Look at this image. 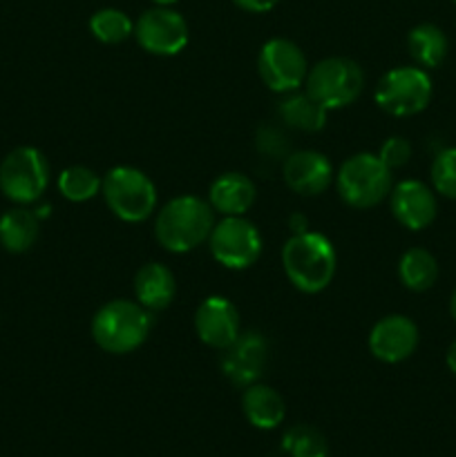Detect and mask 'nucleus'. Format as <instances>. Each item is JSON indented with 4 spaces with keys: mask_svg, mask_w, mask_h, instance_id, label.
Here are the masks:
<instances>
[{
    "mask_svg": "<svg viewBox=\"0 0 456 457\" xmlns=\"http://www.w3.org/2000/svg\"><path fill=\"white\" fill-rule=\"evenodd\" d=\"M215 210L208 201L192 195L170 199L156 212L155 237L168 253L183 254L208 241L215 228Z\"/></svg>",
    "mask_w": 456,
    "mask_h": 457,
    "instance_id": "nucleus-1",
    "label": "nucleus"
},
{
    "mask_svg": "<svg viewBox=\"0 0 456 457\" xmlns=\"http://www.w3.org/2000/svg\"><path fill=\"white\" fill-rule=\"evenodd\" d=\"M282 268L300 293H322L334 281L338 257L335 248L320 232L293 235L282 248Z\"/></svg>",
    "mask_w": 456,
    "mask_h": 457,
    "instance_id": "nucleus-2",
    "label": "nucleus"
},
{
    "mask_svg": "<svg viewBox=\"0 0 456 457\" xmlns=\"http://www.w3.org/2000/svg\"><path fill=\"white\" fill-rule=\"evenodd\" d=\"M152 330V312L139 302L112 299L92 317V339L110 355L137 351Z\"/></svg>",
    "mask_w": 456,
    "mask_h": 457,
    "instance_id": "nucleus-3",
    "label": "nucleus"
},
{
    "mask_svg": "<svg viewBox=\"0 0 456 457\" xmlns=\"http://www.w3.org/2000/svg\"><path fill=\"white\" fill-rule=\"evenodd\" d=\"M338 195L349 208L367 210L383 204L392 192V170L378 159V154L360 152L340 165L335 174Z\"/></svg>",
    "mask_w": 456,
    "mask_h": 457,
    "instance_id": "nucleus-4",
    "label": "nucleus"
},
{
    "mask_svg": "<svg viewBox=\"0 0 456 457\" xmlns=\"http://www.w3.org/2000/svg\"><path fill=\"white\" fill-rule=\"evenodd\" d=\"M103 199L116 219L141 223L156 208V187L152 179L132 165H116L103 177Z\"/></svg>",
    "mask_w": 456,
    "mask_h": 457,
    "instance_id": "nucleus-5",
    "label": "nucleus"
},
{
    "mask_svg": "<svg viewBox=\"0 0 456 457\" xmlns=\"http://www.w3.org/2000/svg\"><path fill=\"white\" fill-rule=\"evenodd\" d=\"M307 92L326 110H340L356 101L365 87V74L351 58L331 56L313 65L307 74Z\"/></svg>",
    "mask_w": 456,
    "mask_h": 457,
    "instance_id": "nucleus-6",
    "label": "nucleus"
},
{
    "mask_svg": "<svg viewBox=\"0 0 456 457\" xmlns=\"http://www.w3.org/2000/svg\"><path fill=\"white\" fill-rule=\"evenodd\" d=\"M49 183V163L36 147L22 145L9 152L0 163V192L18 205L34 204Z\"/></svg>",
    "mask_w": 456,
    "mask_h": 457,
    "instance_id": "nucleus-7",
    "label": "nucleus"
},
{
    "mask_svg": "<svg viewBox=\"0 0 456 457\" xmlns=\"http://www.w3.org/2000/svg\"><path fill=\"white\" fill-rule=\"evenodd\" d=\"M374 98L392 116L420 114L432 101V79L420 67H396L380 76Z\"/></svg>",
    "mask_w": 456,
    "mask_h": 457,
    "instance_id": "nucleus-8",
    "label": "nucleus"
},
{
    "mask_svg": "<svg viewBox=\"0 0 456 457\" xmlns=\"http://www.w3.org/2000/svg\"><path fill=\"white\" fill-rule=\"evenodd\" d=\"M210 254L228 270H246L262 254V235L244 217H224L208 237Z\"/></svg>",
    "mask_w": 456,
    "mask_h": 457,
    "instance_id": "nucleus-9",
    "label": "nucleus"
},
{
    "mask_svg": "<svg viewBox=\"0 0 456 457\" xmlns=\"http://www.w3.org/2000/svg\"><path fill=\"white\" fill-rule=\"evenodd\" d=\"M259 79L277 94H291L307 80L308 62L302 49L289 38H271L258 56Z\"/></svg>",
    "mask_w": 456,
    "mask_h": 457,
    "instance_id": "nucleus-10",
    "label": "nucleus"
},
{
    "mask_svg": "<svg viewBox=\"0 0 456 457\" xmlns=\"http://www.w3.org/2000/svg\"><path fill=\"white\" fill-rule=\"evenodd\" d=\"M134 38L139 47L152 56H177L188 45L190 31L182 13L164 4H155L134 22Z\"/></svg>",
    "mask_w": 456,
    "mask_h": 457,
    "instance_id": "nucleus-11",
    "label": "nucleus"
},
{
    "mask_svg": "<svg viewBox=\"0 0 456 457\" xmlns=\"http://www.w3.org/2000/svg\"><path fill=\"white\" fill-rule=\"evenodd\" d=\"M268 344L255 330L240 333V337L224 348L222 353V373L235 386L246 388L250 384H258L266 369Z\"/></svg>",
    "mask_w": 456,
    "mask_h": 457,
    "instance_id": "nucleus-12",
    "label": "nucleus"
},
{
    "mask_svg": "<svg viewBox=\"0 0 456 457\" xmlns=\"http://www.w3.org/2000/svg\"><path fill=\"white\" fill-rule=\"evenodd\" d=\"M195 333L206 346L224 351L240 337V311L231 299L222 297V295H210L199 303L195 312Z\"/></svg>",
    "mask_w": 456,
    "mask_h": 457,
    "instance_id": "nucleus-13",
    "label": "nucleus"
},
{
    "mask_svg": "<svg viewBox=\"0 0 456 457\" xmlns=\"http://www.w3.org/2000/svg\"><path fill=\"white\" fill-rule=\"evenodd\" d=\"M418 348V326L405 315H387L369 333V351L384 364H401Z\"/></svg>",
    "mask_w": 456,
    "mask_h": 457,
    "instance_id": "nucleus-14",
    "label": "nucleus"
},
{
    "mask_svg": "<svg viewBox=\"0 0 456 457\" xmlns=\"http://www.w3.org/2000/svg\"><path fill=\"white\" fill-rule=\"evenodd\" d=\"M389 208L393 219L407 230H425L436 219V196L429 186L416 179L401 181L389 192Z\"/></svg>",
    "mask_w": 456,
    "mask_h": 457,
    "instance_id": "nucleus-15",
    "label": "nucleus"
},
{
    "mask_svg": "<svg viewBox=\"0 0 456 457\" xmlns=\"http://www.w3.org/2000/svg\"><path fill=\"white\" fill-rule=\"evenodd\" d=\"M284 183L300 196H317L334 183V165L322 152L300 150L284 159L282 165Z\"/></svg>",
    "mask_w": 456,
    "mask_h": 457,
    "instance_id": "nucleus-16",
    "label": "nucleus"
},
{
    "mask_svg": "<svg viewBox=\"0 0 456 457\" xmlns=\"http://www.w3.org/2000/svg\"><path fill=\"white\" fill-rule=\"evenodd\" d=\"M255 186L246 174L224 172L210 183L208 204L224 217H244L255 204Z\"/></svg>",
    "mask_w": 456,
    "mask_h": 457,
    "instance_id": "nucleus-17",
    "label": "nucleus"
},
{
    "mask_svg": "<svg viewBox=\"0 0 456 457\" xmlns=\"http://www.w3.org/2000/svg\"><path fill=\"white\" fill-rule=\"evenodd\" d=\"M177 295V281L173 270L164 263L150 262L134 275V297L150 312L165 311Z\"/></svg>",
    "mask_w": 456,
    "mask_h": 457,
    "instance_id": "nucleus-18",
    "label": "nucleus"
},
{
    "mask_svg": "<svg viewBox=\"0 0 456 457\" xmlns=\"http://www.w3.org/2000/svg\"><path fill=\"white\" fill-rule=\"evenodd\" d=\"M241 411L255 428L271 431L284 422L286 404L275 388L266 384H250L241 395Z\"/></svg>",
    "mask_w": 456,
    "mask_h": 457,
    "instance_id": "nucleus-19",
    "label": "nucleus"
},
{
    "mask_svg": "<svg viewBox=\"0 0 456 457\" xmlns=\"http://www.w3.org/2000/svg\"><path fill=\"white\" fill-rule=\"evenodd\" d=\"M40 232V219L34 210H27L25 205L7 210L0 217V245L7 253L21 254L27 253L36 244Z\"/></svg>",
    "mask_w": 456,
    "mask_h": 457,
    "instance_id": "nucleus-20",
    "label": "nucleus"
},
{
    "mask_svg": "<svg viewBox=\"0 0 456 457\" xmlns=\"http://www.w3.org/2000/svg\"><path fill=\"white\" fill-rule=\"evenodd\" d=\"M277 114H280L282 123L289 128L300 129V132H320L326 125L329 110L308 92L295 89V92L286 94V98L277 107Z\"/></svg>",
    "mask_w": 456,
    "mask_h": 457,
    "instance_id": "nucleus-21",
    "label": "nucleus"
},
{
    "mask_svg": "<svg viewBox=\"0 0 456 457\" xmlns=\"http://www.w3.org/2000/svg\"><path fill=\"white\" fill-rule=\"evenodd\" d=\"M398 279L411 293H425L438 279V263L429 250L411 248L398 262Z\"/></svg>",
    "mask_w": 456,
    "mask_h": 457,
    "instance_id": "nucleus-22",
    "label": "nucleus"
},
{
    "mask_svg": "<svg viewBox=\"0 0 456 457\" xmlns=\"http://www.w3.org/2000/svg\"><path fill=\"white\" fill-rule=\"evenodd\" d=\"M447 36L432 22H420L407 36V49L420 67H438L447 56Z\"/></svg>",
    "mask_w": 456,
    "mask_h": 457,
    "instance_id": "nucleus-23",
    "label": "nucleus"
},
{
    "mask_svg": "<svg viewBox=\"0 0 456 457\" xmlns=\"http://www.w3.org/2000/svg\"><path fill=\"white\" fill-rule=\"evenodd\" d=\"M89 31L103 45H116L128 40L134 34L132 18L114 7H103L89 18Z\"/></svg>",
    "mask_w": 456,
    "mask_h": 457,
    "instance_id": "nucleus-24",
    "label": "nucleus"
},
{
    "mask_svg": "<svg viewBox=\"0 0 456 457\" xmlns=\"http://www.w3.org/2000/svg\"><path fill=\"white\" fill-rule=\"evenodd\" d=\"M103 179L85 165H72L58 174V192L72 204H85L101 192Z\"/></svg>",
    "mask_w": 456,
    "mask_h": 457,
    "instance_id": "nucleus-25",
    "label": "nucleus"
},
{
    "mask_svg": "<svg viewBox=\"0 0 456 457\" xmlns=\"http://www.w3.org/2000/svg\"><path fill=\"white\" fill-rule=\"evenodd\" d=\"M282 451L289 457H329V442L311 424H295L282 437Z\"/></svg>",
    "mask_w": 456,
    "mask_h": 457,
    "instance_id": "nucleus-26",
    "label": "nucleus"
},
{
    "mask_svg": "<svg viewBox=\"0 0 456 457\" xmlns=\"http://www.w3.org/2000/svg\"><path fill=\"white\" fill-rule=\"evenodd\" d=\"M432 183L438 195L456 201V147L438 152L432 163Z\"/></svg>",
    "mask_w": 456,
    "mask_h": 457,
    "instance_id": "nucleus-27",
    "label": "nucleus"
},
{
    "mask_svg": "<svg viewBox=\"0 0 456 457\" xmlns=\"http://www.w3.org/2000/svg\"><path fill=\"white\" fill-rule=\"evenodd\" d=\"M378 159L387 165L389 170H398L411 159V145L407 138L402 137H389L387 141L380 145Z\"/></svg>",
    "mask_w": 456,
    "mask_h": 457,
    "instance_id": "nucleus-28",
    "label": "nucleus"
},
{
    "mask_svg": "<svg viewBox=\"0 0 456 457\" xmlns=\"http://www.w3.org/2000/svg\"><path fill=\"white\" fill-rule=\"evenodd\" d=\"M258 150L262 154L271 156V159H280V156H289V141H286L284 134L277 128H271V125H264L258 132Z\"/></svg>",
    "mask_w": 456,
    "mask_h": 457,
    "instance_id": "nucleus-29",
    "label": "nucleus"
},
{
    "mask_svg": "<svg viewBox=\"0 0 456 457\" xmlns=\"http://www.w3.org/2000/svg\"><path fill=\"white\" fill-rule=\"evenodd\" d=\"M241 12H249V13H266L275 7L280 0H232Z\"/></svg>",
    "mask_w": 456,
    "mask_h": 457,
    "instance_id": "nucleus-30",
    "label": "nucleus"
},
{
    "mask_svg": "<svg viewBox=\"0 0 456 457\" xmlns=\"http://www.w3.org/2000/svg\"><path fill=\"white\" fill-rule=\"evenodd\" d=\"M289 228H291V232H293V235H302V232L308 230L307 217H304V214H291Z\"/></svg>",
    "mask_w": 456,
    "mask_h": 457,
    "instance_id": "nucleus-31",
    "label": "nucleus"
},
{
    "mask_svg": "<svg viewBox=\"0 0 456 457\" xmlns=\"http://www.w3.org/2000/svg\"><path fill=\"white\" fill-rule=\"evenodd\" d=\"M445 361H447V369L456 375V342H452L450 348H447Z\"/></svg>",
    "mask_w": 456,
    "mask_h": 457,
    "instance_id": "nucleus-32",
    "label": "nucleus"
},
{
    "mask_svg": "<svg viewBox=\"0 0 456 457\" xmlns=\"http://www.w3.org/2000/svg\"><path fill=\"white\" fill-rule=\"evenodd\" d=\"M450 315H452V320L456 321V290H454V295H452V299H450Z\"/></svg>",
    "mask_w": 456,
    "mask_h": 457,
    "instance_id": "nucleus-33",
    "label": "nucleus"
},
{
    "mask_svg": "<svg viewBox=\"0 0 456 457\" xmlns=\"http://www.w3.org/2000/svg\"><path fill=\"white\" fill-rule=\"evenodd\" d=\"M155 4H164V7H170V4H174L177 0H152Z\"/></svg>",
    "mask_w": 456,
    "mask_h": 457,
    "instance_id": "nucleus-34",
    "label": "nucleus"
},
{
    "mask_svg": "<svg viewBox=\"0 0 456 457\" xmlns=\"http://www.w3.org/2000/svg\"><path fill=\"white\" fill-rule=\"evenodd\" d=\"M452 3H454V4H456V0H452Z\"/></svg>",
    "mask_w": 456,
    "mask_h": 457,
    "instance_id": "nucleus-35",
    "label": "nucleus"
}]
</instances>
